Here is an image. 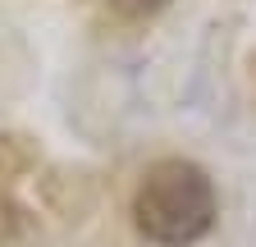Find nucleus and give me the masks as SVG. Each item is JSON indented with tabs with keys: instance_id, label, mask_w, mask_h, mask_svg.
<instances>
[{
	"instance_id": "2",
	"label": "nucleus",
	"mask_w": 256,
	"mask_h": 247,
	"mask_svg": "<svg viewBox=\"0 0 256 247\" xmlns=\"http://www.w3.org/2000/svg\"><path fill=\"white\" fill-rule=\"evenodd\" d=\"M110 5H114L124 18H156L160 10H170L174 0H110Z\"/></svg>"
},
{
	"instance_id": "1",
	"label": "nucleus",
	"mask_w": 256,
	"mask_h": 247,
	"mask_svg": "<svg viewBox=\"0 0 256 247\" xmlns=\"http://www.w3.org/2000/svg\"><path fill=\"white\" fill-rule=\"evenodd\" d=\"M220 197L197 160L165 156L146 165L133 192V224L156 247H192L215 229Z\"/></svg>"
}]
</instances>
